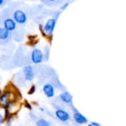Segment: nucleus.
I'll list each match as a JSON object with an SVG mask.
<instances>
[{"mask_svg": "<svg viewBox=\"0 0 126 126\" xmlns=\"http://www.w3.org/2000/svg\"><path fill=\"white\" fill-rule=\"evenodd\" d=\"M70 108H71L72 112H73V114H72L73 120H74V122H75L77 125H85V124H88V123H89V122H88V119H87L82 113H80L74 105L71 106Z\"/></svg>", "mask_w": 126, "mask_h": 126, "instance_id": "f257e3e1", "label": "nucleus"}, {"mask_svg": "<svg viewBox=\"0 0 126 126\" xmlns=\"http://www.w3.org/2000/svg\"><path fill=\"white\" fill-rule=\"evenodd\" d=\"M54 117L57 120H59L60 122H62V123L70 122L71 118H72L70 112L67 111L66 110H64V109H57V110H55V111H54Z\"/></svg>", "mask_w": 126, "mask_h": 126, "instance_id": "f03ea898", "label": "nucleus"}, {"mask_svg": "<svg viewBox=\"0 0 126 126\" xmlns=\"http://www.w3.org/2000/svg\"><path fill=\"white\" fill-rule=\"evenodd\" d=\"M44 52L40 48H33L31 51V61L34 64H40L44 61Z\"/></svg>", "mask_w": 126, "mask_h": 126, "instance_id": "7ed1b4c3", "label": "nucleus"}, {"mask_svg": "<svg viewBox=\"0 0 126 126\" xmlns=\"http://www.w3.org/2000/svg\"><path fill=\"white\" fill-rule=\"evenodd\" d=\"M56 18L54 17H51L49 19H47V22L45 23L44 25V31L46 36H51L52 33L54 31V28H55V25H56Z\"/></svg>", "mask_w": 126, "mask_h": 126, "instance_id": "20e7f679", "label": "nucleus"}, {"mask_svg": "<svg viewBox=\"0 0 126 126\" xmlns=\"http://www.w3.org/2000/svg\"><path fill=\"white\" fill-rule=\"evenodd\" d=\"M13 18L18 24H25L27 21V16L26 14L21 10H16L13 13Z\"/></svg>", "mask_w": 126, "mask_h": 126, "instance_id": "39448f33", "label": "nucleus"}, {"mask_svg": "<svg viewBox=\"0 0 126 126\" xmlns=\"http://www.w3.org/2000/svg\"><path fill=\"white\" fill-rule=\"evenodd\" d=\"M22 74H23V79L26 81H32L35 78V73H34L33 67L30 65H26L23 67Z\"/></svg>", "mask_w": 126, "mask_h": 126, "instance_id": "423d86ee", "label": "nucleus"}, {"mask_svg": "<svg viewBox=\"0 0 126 126\" xmlns=\"http://www.w3.org/2000/svg\"><path fill=\"white\" fill-rule=\"evenodd\" d=\"M58 100L63 103V104H65V105H69L70 107L71 106H73V96L72 94L70 93V92H68V91H63L61 92L60 94L58 95Z\"/></svg>", "mask_w": 126, "mask_h": 126, "instance_id": "0eeeda50", "label": "nucleus"}, {"mask_svg": "<svg viewBox=\"0 0 126 126\" xmlns=\"http://www.w3.org/2000/svg\"><path fill=\"white\" fill-rule=\"evenodd\" d=\"M3 27L5 29H7L8 31L13 32L16 29V22L14 20V18H11V17H6L4 18L3 20Z\"/></svg>", "mask_w": 126, "mask_h": 126, "instance_id": "6e6552de", "label": "nucleus"}, {"mask_svg": "<svg viewBox=\"0 0 126 126\" xmlns=\"http://www.w3.org/2000/svg\"><path fill=\"white\" fill-rule=\"evenodd\" d=\"M43 92L46 95L47 98H53L55 94V89L54 86L51 83H46L43 86Z\"/></svg>", "mask_w": 126, "mask_h": 126, "instance_id": "1a4fd4ad", "label": "nucleus"}, {"mask_svg": "<svg viewBox=\"0 0 126 126\" xmlns=\"http://www.w3.org/2000/svg\"><path fill=\"white\" fill-rule=\"evenodd\" d=\"M12 98H11V91H8V90H5L2 92V94L0 95V105L1 107H3L7 102L11 101Z\"/></svg>", "mask_w": 126, "mask_h": 126, "instance_id": "9d476101", "label": "nucleus"}, {"mask_svg": "<svg viewBox=\"0 0 126 126\" xmlns=\"http://www.w3.org/2000/svg\"><path fill=\"white\" fill-rule=\"evenodd\" d=\"M11 38V32L5 29L4 27H0V41H8Z\"/></svg>", "mask_w": 126, "mask_h": 126, "instance_id": "9b49d317", "label": "nucleus"}, {"mask_svg": "<svg viewBox=\"0 0 126 126\" xmlns=\"http://www.w3.org/2000/svg\"><path fill=\"white\" fill-rule=\"evenodd\" d=\"M35 125L36 126H51L50 122L47 120L46 118L43 117H39L36 121H35Z\"/></svg>", "mask_w": 126, "mask_h": 126, "instance_id": "f8f14e48", "label": "nucleus"}, {"mask_svg": "<svg viewBox=\"0 0 126 126\" xmlns=\"http://www.w3.org/2000/svg\"><path fill=\"white\" fill-rule=\"evenodd\" d=\"M43 2L47 4V5H51V4H56L58 2V0H43Z\"/></svg>", "mask_w": 126, "mask_h": 126, "instance_id": "ddd939ff", "label": "nucleus"}, {"mask_svg": "<svg viewBox=\"0 0 126 126\" xmlns=\"http://www.w3.org/2000/svg\"><path fill=\"white\" fill-rule=\"evenodd\" d=\"M35 91H36V85L35 84H33L31 85V87L29 88V90H28V94L29 95H32L35 93Z\"/></svg>", "mask_w": 126, "mask_h": 126, "instance_id": "4468645a", "label": "nucleus"}, {"mask_svg": "<svg viewBox=\"0 0 126 126\" xmlns=\"http://www.w3.org/2000/svg\"><path fill=\"white\" fill-rule=\"evenodd\" d=\"M24 106H25V108H26V109H28L29 110H32V109H33V108H32V106H31V104H30V103H28L27 101L24 103Z\"/></svg>", "mask_w": 126, "mask_h": 126, "instance_id": "2eb2a0df", "label": "nucleus"}, {"mask_svg": "<svg viewBox=\"0 0 126 126\" xmlns=\"http://www.w3.org/2000/svg\"><path fill=\"white\" fill-rule=\"evenodd\" d=\"M5 122V117H4V114L2 112H0V125L3 124Z\"/></svg>", "mask_w": 126, "mask_h": 126, "instance_id": "dca6fc26", "label": "nucleus"}, {"mask_svg": "<svg viewBox=\"0 0 126 126\" xmlns=\"http://www.w3.org/2000/svg\"><path fill=\"white\" fill-rule=\"evenodd\" d=\"M44 56H45V60H47V59H48V47H46V50H45Z\"/></svg>", "mask_w": 126, "mask_h": 126, "instance_id": "f3484780", "label": "nucleus"}, {"mask_svg": "<svg viewBox=\"0 0 126 126\" xmlns=\"http://www.w3.org/2000/svg\"><path fill=\"white\" fill-rule=\"evenodd\" d=\"M29 115H30V117H31L34 121H36V120L38 119V117H37V116H36V115H35V114H34L32 111H30V112H29Z\"/></svg>", "mask_w": 126, "mask_h": 126, "instance_id": "a211bd4d", "label": "nucleus"}, {"mask_svg": "<svg viewBox=\"0 0 126 126\" xmlns=\"http://www.w3.org/2000/svg\"><path fill=\"white\" fill-rule=\"evenodd\" d=\"M68 6H69V3H65L64 5H62V6H61L60 10H61V11H64V10H65V9H66V8H67Z\"/></svg>", "mask_w": 126, "mask_h": 126, "instance_id": "6ab92c4d", "label": "nucleus"}, {"mask_svg": "<svg viewBox=\"0 0 126 126\" xmlns=\"http://www.w3.org/2000/svg\"><path fill=\"white\" fill-rule=\"evenodd\" d=\"M90 124H91L92 126H102L100 123H98V122H96V121H91Z\"/></svg>", "mask_w": 126, "mask_h": 126, "instance_id": "aec40b11", "label": "nucleus"}, {"mask_svg": "<svg viewBox=\"0 0 126 126\" xmlns=\"http://www.w3.org/2000/svg\"><path fill=\"white\" fill-rule=\"evenodd\" d=\"M6 4V0H0V8Z\"/></svg>", "mask_w": 126, "mask_h": 126, "instance_id": "412c9836", "label": "nucleus"}, {"mask_svg": "<svg viewBox=\"0 0 126 126\" xmlns=\"http://www.w3.org/2000/svg\"><path fill=\"white\" fill-rule=\"evenodd\" d=\"M39 110H40V111H42V112H45V111L47 110L45 108H43V107H40V108H39Z\"/></svg>", "mask_w": 126, "mask_h": 126, "instance_id": "4be33fe9", "label": "nucleus"}, {"mask_svg": "<svg viewBox=\"0 0 126 126\" xmlns=\"http://www.w3.org/2000/svg\"><path fill=\"white\" fill-rule=\"evenodd\" d=\"M87 126H92V125H91V124H90V122H89V123L87 124Z\"/></svg>", "mask_w": 126, "mask_h": 126, "instance_id": "5701e85b", "label": "nucleus"}, {"mask_svg": "<svg viewBox=\"0 0 126 126\" xmlns=\"http://www.w3.org/2000/svg\"><path fill=\"white\" fill-rule=\"evenodd\" d=\"M2 94V90H1V88H0V95Z\"/></svg>", "mask_w": 126, "mask_h": 126, "instance_id": "b1692460", "label": "nucleus"}]
</instances>
